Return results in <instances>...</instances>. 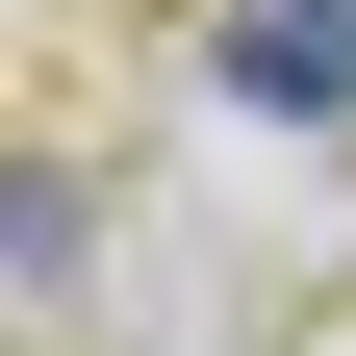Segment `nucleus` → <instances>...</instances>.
Segmentation results:
<instances>
[{"instance_id": "obj_1", "label": "nucleus", "mask_w": 356, "mask_h": 356, "mask_svg": "<svg viewBox=\"0 0 356 356\" xmlns=\"http://www.w3.org/2000/svg\"><path fill=\"white\" fill-rule=\"evenodd\" d=\"M204 102H229V127H305V153H356V0H204Z\"/></svg>"}]
</instances>
